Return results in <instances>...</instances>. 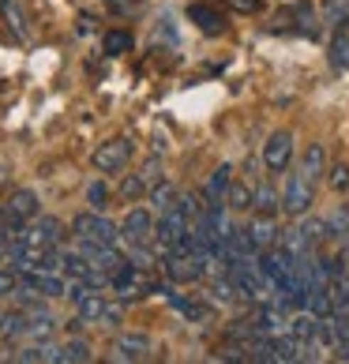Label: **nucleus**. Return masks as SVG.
<instances>
[{
	"label": "nucleus",
	"instance_id": "nucleus-1",
	"mask_svg": "<svg viewBox=\"0 0 349 364\" xmlns=\"http://www.w3.org/2000/svg\"><path fill=\"white\" fill-rule=\"evenodd\" d=\"M72 237L75 240H94V245H117L120 240V222L105 218L102 210H83L72 218Z\"/></svg>",
	"mask_w": 349,
	"mask_h": 364
},
{
	"label": "nucleus",
	"instance_id": "nucleus-2",
	"mask_svg": "<svg viewBox=\"0 0 349 364\" xmlns=\"http://www.w3.org/2000/svg\"><path fill=\"white\" fill-rule=\"evenodd\" d=\"M162 271L173 286H184V282H203L207 271H210V259L203 252H188V255H177V252H166L162 255Z\"/></svg>",
	"mask_w": 349,
	"mask_h": 364
},
{
	"label": "nucleus",
	"instance_id": "nucleus-3",
	"mask_svg": "<svg viewBox=\"0 0 349 364\" xmlns=\"http://www.w3.org/2000/svg\"><path fill=\"white\" fill-rule=\"evenodd\" d=\"M316 203V184L304 177L301 169L289 173L286 188H281V214H289V218H304L308 210Z\"/></svg>",
	"mask_w": 349,
	"mask_h": 364
},
{
	"label": "nucleus",
	"instance_id": "nucleus-4",
	"mask_svg": "<svg viewBox=\"0 0 349 364\" xmlns=\"http://www.w3.org/2000/svg\"><path fill=\"white\" fill-rule=\"evenodd\" d=\"M120 240L131 245H151L154 240V210L151 207H131L124 218H120Z\"/></svg>",
	"mask_w": 349,
	"mask_h": 364
},
{
	"label": "nucleus",
	"instance_id": "nucleus-5",
	"mask_svg": "<svg viewBox=\"0 0 349 364\" xmlns=\"http://www.w3.org/2000/svg\"><path fill=\"white\" fill-rule=\"evenodd\" d=\"M94 169L98 173H120L131 161V139H124V136H117V139H109V143H102L98 151H94Z\"/></svg>",
	"mask_w": 349,
	"mask_h": 364
},
{
	"label": "nucleus",
	"instance_id": "nucleus-6",
	"mask_svg": "<svg viewBox=\"0 0 349 364\" xmlns=\"http://www.w3.org/2000/svg\"><path fill=\"white\" fill-rule=\"evenodd\" d=\"M263 166L271 173H286L293 166V132H274L263 143Z\"/></svg>",
	"mask_w": 349,
	"mask_h": 364
},
{
	"label": "nucleus",
	"instance_id": "nucleus-7",
	"mask_svg": "<svg viewBox=\"0 0 349 364\" xmlns=\"http://www.w3.org/2000/svg\"><path fill=\"white\" fill-rule=\"evenodd\" d=\"M151 353H154V342L143 331H128L113 342V360H146Z\"/></svg>",
	"mask_w": 349,
	"mask_h": 364
},
{
	"label": "nucleus",
	"instance_id": "nucleus-8",
	"mask_svg": "<svg viewBox=\"0 0 349 364\" xmlns=\"http://www.w3.org/2000/svg\"><path fill=\"white\" fill-rule=\"evenodd\" d=\"M11 225H26L38 218V210H42V203H38V192L34 188H19V192H11V199L4 203Z\"/></svg>",
	"mask_w": 349,
	"mask_h": 364
},
{
	"label": "nucleus",
	"instance_id": "nucleus-9",
	"mask_svg": "<svg viewBox=\"0 0 349 364\" xmlns=\"http://www.w3.org/2000/svg\"><path fill=\"white\" fill-rule=\"evenodd\" d=\"M188 19H192L203 34H210V38L225 34V16H222V11H214V8H207V4H192V8H188Z\"/></svg>",
	"mask_w": 349,
	"mask_h": 364
},
{
	"label": "nucleus",
	"instance_id": "nucleus-10",
	"mask_svg": "<svg viewBox=\"0 0 349 364\" xmlns=\"http://www.w3.org/2000/svg\"><path fill=\"white\" fill-rule=\"evenodd\" d=\"M26 331H31V312H23V308H8V312H0V338H4V342L23 338Z\"/></svg>",
	"mask_w": 349,
	"mask_h": 364
},
{
	"label": "nucleus",
	"instance_id": "nucleus-11",
	"mask_svg": "<svg viewBox=\"0 0 349 364\" xmlns=\"http://www.w3.org/2000/svg\"><path fill=\"white\" fill-rule=\"evenodd\" d=\"M248 233H252V240L259 245V252H267V248H274V245H278V233H281V229L274 225L271 214H259V218H252Z\"/></svg>",
	"mask_w": 349,
	"mask_h": 364
},
{
	"label": "nucleus",
	"instance_id": "nucleus-12",
	"mask_svg": "<svg viewBox=\"0 0 349 364\" xmlns=\"http://www.w3.org/2000/svg\"><path fill=\"white\" fill-rule=\"evenodd\" d=\"M102 312H105V293L102 289H87L75 301V316H83L87 323H102Z\"/></svg>",
	"mask_w": 349,
	"mask_h": 364
},
{
	"label": "nucleus",
	"instance_id": "nucleus-13",
	"mask_svg": "<svg viewBox=\"0 0 349 364\" xmlns=\"http://www.w3.org/2000/svg\"><path fill=\"white\" fill-rule=\"evenodd\" d=\"M297 169H301L312 184H319V177H323V169H327V151H323L319 143H312V146L304 151V158H301V166H297Z\"/></svg>",
	"mask_w": 349,
	"mask_h": 364
},
{
	"label": "nucleus",
	"instance_id": "nucleus-14",
	"mask_svg": "<svg viewBox=\"0 0 349 364\" xmlns=\"http://www.w3.org/2000/svg\"><path fill=\"white\" fill-rule=\"evenodd\" d=\"M16 360H19V364H57V360H60V349L49 346V342L26 346V349H19V353H16Z\"/></svg>",
	"mask_w": 349,
	"mask_h": 364
},
{
	"label": "nucleus",
	"instance_id": "nucleus-15",
	"mask_svg": "<svg viewBox=\"0 0 349 364\" xmlns=\"http://www.w3.org/2000/svg\"><path fill=\"white\" fill-rule=\"evenodd\" d=\"M146 203H151V210H169L173 203H177V188H173L169 181H154L151 192H146Z\"/></svg>",
	"mask_w": 349,
	"mask_h": 364
},
{
	"label": "nucleus",
	"instance_id": "nucleus-16",
	"mask_svg": "<svg viewBox=\"0 0 349 364\" xmlns=\"http://www.w3.org/2000/svg\"><path fill=\"white\" fill-rule=\"evenodd\" d=\"M166 296H169V304L177 308L181 316H188V319H203V316L210 312L207 304H199V301H192V296H184V293H173V282H169V286H166Z\"/></svg>",
	"mask_w": 349,
	"mask_h": 364
},
{
	"label": "nucleus",
	"instance_id": "nucleus-17",
	"mask_svg": "<svg viewBox=\"0 0 349 364\" xmlns=\"http://www.w3.org/2000/svg\"><path fill=\"white\" fill-rule=\"evenodd\" d=\"M225 203H230V210H256V188L233 181L230 192H225Z\"/></svg>",
	"mask_w": 349,
	"mask_h": 364
},
{
	"label": "nucleus",
	"instance_id": "nucleus-18",
	"mask_svg": "<svg viewBox=\"0 0 349 364\" xmlns=\"http://www.w3.org/2000/svg\"><path fill=\"white\" fill-rule=\"evenodd\" d=\"M230 184H233V166H230V161H222V166L210 173V181H207V199H225Z\"/></svg>",
	"mask_w": 349,
	"mask_h": 364
},
{
	"label": "nucleus",
	"instance_id": "nucleus-19",
	"mask_svg": "<svg viewBox=\"0 0 349 364\" xmlns=\"http://www.w3.org/2000/svg\"><path fill=\"white\" fill-rule=\"evenodd\" d=\"M323 19L334 31H345L349 26V0H323Z\"/></svg>",
	"mask_w": 349,
	"mask_h": 364
},
{
	"label": "nucleus",
	"instance_id": "nucleus-20",
	"mask_svg": "<svg viewBox=\"0 0 349 364\" xmlns=\"http://www.w3.org/2000/svg\"><path fill=\"white\" fill-rule=\"evenodd\" d=\"M323 225H327L331 240H342V245H345V240H349V207H338L331 218H323Z\"/></svg>",
	"mask_w": 349,
	"mask_h": 364
},
{
	"label": "nucleus",
	"instance_id": "nucleus-21",
	"mask_svg": "<svg viewBox=\"0 0 349 364\" xmlns=\"http://www.w3.org/2000/svg\"><path fill=\"white\" fill-rule=\"evenodd\" d=\"M210 301H218V304H233V301H240V296H237V286H233V278H230V271H222V278H214V282H210Z\"/></svg>",
	"mask_w": 349,
	"mask_h": 364
},
{
	"label": "nucleus",
	"instance_id": "nucleus-22",
	"mask_svg": "<svg viewBox=\"0 0 349 364\" xmlns=\"http://www.w3.org/2000/svg\"><path fill=\"white\" fill-rule=\"evenodd\" d=\"M256 210H259V214H271V218H274V214L281 210V192H274L271 184H259V188H256Z\"/></svg>",
	"mask_w": 349,
	"mask_h": 364
},
{
	"label": "nucleus",
	"instance_id": "nucleus-23",
	"mask_svg": "<svg viewBox=\"0 0 349 364\" xmlns=\"http://www.w3.org/2000/svg\"><path fill=\"white\" fill-rule=\"evenodd\" d=\"M94 353H90V346L83 338H72L68 346H60V360L57 364H87Z\"/></svg>",
	"mask_w": 349,
	"mask_h": 364
},
{
	"label": "nucleus",
	"instance_id": "nucleus-24",
	"mask_svg": "<svg viewBox=\"0 0 349 364\" xmlns=\"http://www.w3.org/2000/svg\"><path fill=\"white\" fill-rule=\"evenodd\" d=\"M331 64L338 72L349 68V34L345 31H338V34H334V42H331Z\"/></svg>",
	"mask_w": 349,
	"mask_h": 364
},
{
	"label": "nucleus",
	"instance_id": "nucleus-25",
	"mask_svg": "<svg viewBox=\"0 0 349 364\" xmlns=\"http://www.w3.org/2000/svg\"><path fill=\"white\" fill-rule=\"evenodd\" d=\"M146 192H151V181H146L143 173H131V177H124V184H120V196L124 199H143Z\"/></svg>",
	"mask_w": 349,
	"mask_h": 364
},
{
	"label": "nucleus",
	"instance_id": "nucleus-26",
	"mask_svg": "<svg viewBox=\"0 0 349 364\" xmlns=\"http://www.w3.org/2000/svg\"><path fill=\"white\" fill-rule=\"evenodd\" d=\"M102 46H105V53L109 57H124V53L131 49V34H124V31H109L102 38Z\"/></svg>",
	"mask_w": 349,
	"mask_h": 364
},
{
	"label": "nucleus",
	"instance_id": "nucleus-27",
	"mask_svg": "<svg viewBox=\"0 0 349 364\" xmlns=\"http://www.w3.org/2000/svg\"><path fill=\"white\" fill-rule=\"evenodd\" d=\"M53 331H57V319H53L49 312H34L31 316V331H26L31 338H49Z\"/></svg>",
	"mask_w": 349,
	"mask_h": 364
},
{
	"label": "nucleus",
	"instance_id": "nucleus-28",
	"mask_svg": "<svg viewBox=\"0 0 349 364\" xmlns=\"http://www.w3.org/2000/svg\"><path fill=\"white\" fill-rule=\"evenodd\" d=\"M124 323V301H105V312H102V327H120Z\"/></svg>",
	"mask_w": 349,
	"mask_h": 364
},
{
	"label": "nucleus",
	"instance_id": "nucleus-29",
	"mask_svg": "<svg viewBox=\"0 0 349 364\" xmlns=\"http://www.w3.org/2000/svg\"><path fill=\"white\" fill-rule=\"evenodd\" d=\"M105 199H109V188H105V181H94L87 188V203L90 210H105Z\"/></svg>",
	"mask_w": 349,
	"mask_h": 364
},
{
	"label": "nucleus",
	"instance_id": "nucleus-30",
	"mask_svg": "<svg viewBox=\"0 0 349 364\" xmlns=\"http://www.w3.org/2000/svg\"><path fill=\"white\" fill-rule=\"evenodd\" d=\"M327 184H331L338 196H345V192H349V166H334L331 177H327Z\"/></svg>",
	"mask_w": 349,
	"mask_h": 364
},
{
	"label": "nucleus",
	"instance_id": "nucleus-31",
	"mask_svg": "<svg viewBox=\"0 0 349 364\" xmlns=\"http://www.w3.org/2000/svg\"><path fill=\"white\" fill-rule=\"evenodd\" d=\"M19 289V274L16 271H4V267H0V296H11Z\"/></svg>",
	"mask_w": 349,
	"mask_h": 364
}]
</instances>
